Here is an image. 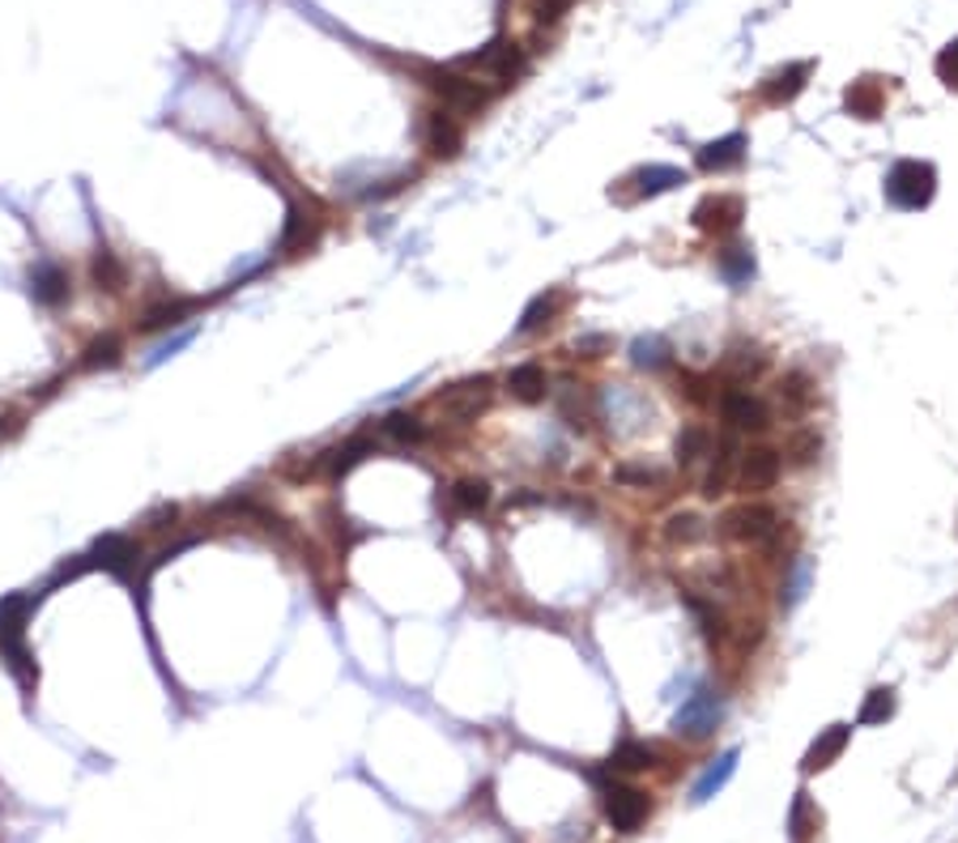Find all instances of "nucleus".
Instances as JSON below:
<instances>
[{"mask_svg":"<svg viewBox=\"0 0 958 843\" xmlns=\"http://www.w3.org/2000/svg\"><path fill=\"white\" fill-rule=\"evenodd\" d=\"M192 337H196V332H192V328H184V332H175V337H171V341H163V346H158V350H154V354L145 358V367H150V371H154V367H163L166 358H175V354H179V350H184V346H188Z\"/></svg>","mask_w":958,"mask_h":843,"instance_id":"obj_43","label":"nucleus"},{"mask_svg":"<svg viewBox=\"0 0 958 843\" xmlns=\"http://www.w3.org/2000/svg\"><path fill=\"white\" fill-rule=\"evenodd\" d=\"M775 528H780V516L766 503H741V507L724 512V520H720V533L741 545H766Z\"/></svg>","mask_w":958,"mask_h":843,"instance_id":"obj_5","label":"nucleus"},{"mask_svg":"<svg viewBox=\"0 0 958 843\" xmlns=\"http://www.w3.org/2000/svg\"><path fill=\"white\" fill-rule=\"evenodd\" d=\"M780 401H784V409H793V413H805V409L818 401V388H814V380H810L805 371H789V376L780 380Z\"/></svg>","mask_w":958,"mask_h":843,"instance_id":"obj_31","label":"nucleus"},{"mask_svg":"<svg viewBox=\"0 0 958 843\" xmlns=\"http://www.w3.org/2000/svg\"><path fill=\"white\" fill-rule=\"evenodd\" d=\"M316 239H320V218L307 214V209H290L286 230H281V239H277V251H281V256H299L307 247H316Z\"/></svg>","mask_w":958,"mask_h":843,"instance_id":"obj_26","label":"nucleus"},{"mask_svg":"<svg viewBox=\"0 0 958 843\" xmlns=\"http://www.w3.org/2000/svg\"><path fill=\"white\" fill-rule=\"evenodd\" d=\"M694 226L699 230H708V235H729V230H738L741 218H745V201H741L738 192H712V196H703L699 205H694Z\"/></svg>","mask_w":958,"mask_h":843,"instance_id":"obj_10","label":"nucleus"},{"mask_svg":"<svg viewBox=\"0 0 958 843\" xmlns=\"http://www.w3.org/2000/svg\"><path fill=\"white\" fill-rule=\"evenodd\" d=\"M818 826H822V814L810 805V792H796L793 814H789V835H793V843H805Z\"/></svg>","mask_w":958,"mask_h":843,"instance_id":"obj_36","label":"nucleus"},{"mask_svg":"<svg viewBox=\"0 0 958 843\" xmlns=\"http://www.w3.org/2000/svg\"><path fill=\"white\" fill-rule=\"evenodd\" d=\"M90 273H94V281L107 286V290H120V286H124V265H120V256H115L111 247H99V251H94Z\"/></svg>","mask_w":958,"mask_h":843,"instance_id":"obj_38","label":"nucleus"},{"mask_svg":"<svg viewBox=\"0 0 958 843\" xmlns=\"http://www.w3.org/2000/svg\"><path fill=\"white\" fill-rule=\"evenodd\" d=\"M933 69H937V78L950 85V90H958V39H955V43H946V48L937 52Z\"/></svg>","mask_w":958,"mask_h":843,"instance_id":"obj_42","label":"nucleus"},{"mask_svg":"<svg viewBox=\"0 0 958 843\" xmlns=\"http://www.w3.org/2000/svg\"><path fill=\"white\" fill-rule=\"evenodd\" d=\"M720 724H724V695L712 686H699L673 716V733L682 741H708Z\"/></svg>","mask_w":958,"mask_h":843,"instance_id":"obj_2","label":"nucleus"},{"mask_svg":"<svg viewBox=\"0 0 958 843\" xmlns=\"http://www.w3.org/2000/svg\"><path fill=\"white\" fill-rule=\"evenodd\" d=\"M137 563H141V542L128 537V533H107L94 545V567L120 575V579H133Z\"/></svg>","mask_w":958,"mask_h":843,"instance_id":"obj_15","label":"nucleus"},{"mask_svg":"<svg viewBox=\"0 0 958 843\" xmlns=\"http://www.w3.org/2000/svg\"><path fill=\"white\" fill-rule=\"evenodd\" d=\"M895 716V686H874L869 695H865V703L856 711V724H886Z\"/></svg>","mask_w":958,"mask_h":843,"instance_id":"obj_33","label":"nucleus"},{"mask_svg":"<svg viewBox=\"0 0 958 843\" xmlns=\"http://www.w3.org/2000/svg\"><path fill=\"white\" fill-rule=\"evenodd\" d=\"M575 350H579L584 358H601V354H609V350H614V341H609L605 332H588V337H579V341H575Z\"/></svg>","mask_w":958,"mask_h":843,"instance_id":"obj_44","label":"nucleus"},{"mask_svg":"<svg viewBox=\"0 0 958 843\" xmlns=\"http://www.w3.org/2000/svg\"><path fill=\"white\" fill-rule=\"evenodd\" d=\"M818 452H822V435H818V431H805V435H796L793 443H789V456H793V464H814V461H818Z\"/></svg>","mask_w":958,"mask_h":843,"instance_id":"obj_41","label":"nucleus"},{"mask_svg":"<svg viewBox=\"0 0 958 843\" xmlns=\"http://www.w3.org/2000/svg\"><path fill=\"white\" fill-rule=\"evenodd\" d=\"M810 73H814V60H796V64H784V69H775V73H766L763 85H759V99H763L766 107H784V103H793L796 94L810 85Z\"/></svg>","mask_w":958,"mask_h":843,"instance_id":"obj_14","label":"nucleus"},{"mask_svg":"<svg viewBox=\"0 0 958 843\" xmlns=\"http://www.w3.org/2000/svg\"><path fill=\"white\" fill-rule=\"evenodd\" d=\"M708 533H712L708 520L694 516V512H678V516H669V524H665V542L669 545H699Z\"/></svg>","mask_w":958,"mask_h":843,"instance_id":"obj_32","label":"nucleus"},{"mask_svg":"<svg viewBox=\"0 0 958 843\" xmlns=\"http://www.w3.org/2000/svg\"><path fill=\"white\" fill-rule=\"evenodd\" d=\"M805 588H810V558L796 554L793 563H789V572H784V584H780V600L796 605V600L805 597Z\"/></svg>","mask_w":958,"mask_h":843,"instance_id":"obj_37","label":"nucleus"},{"mask_svg":"<svg viewBox=\"0 0 958 843\" xmlns=\"http://www.w3.org/2000/svg\"><path fill=\"white\" fill-rule=\"evenodd\" d=\"M380 435L388 443H396V448H422L426 443V426H422V418H413L405 409H392V413L380 418Z\"/></svg>","mask_w":958,"mask_h":843,"instance_id":"obj_28","label":"nucleus"},{"mask_svg":"<svg viewBox=\"0 0 958 843\" xmlns=\"http://www.w3.org/2000/svg\"><path fill=\"white\" fill-rule=\"evenodd\" d=\"M461 145H465V133H461V115H452V111H431L426 115V150L435 154V158H456L461 154Z\"/></svg>","mask_w":958,"mask_h":843,"instance_id":"obj_19","label":"nucleus"},{"mask_svg":"<svg viewBox=\"0 0 958 843\" xmlns=\"http://www.w3.org/2000/svg\"><path fill=\"white\" fill-rule=\"evenodd\" d=\"M120 350H124V346H120V337H99V341H90V350H85V358H82V367L85 371H99V367H115V362H120Z\"/></svg>","mask_w":958,"mask_h":843,"instance_id":"obj_39","label":"nucleus"},{"mask_svg":"<svg viewBox=\"0 0 958 843\" xmlns=\"http://www.w3.org/2000/svg\"><path fill=\"white\" fill-rule=\"evenodd\" d=\"M601 805H605V822L614 826V831H622V835H635L648 814H652V796L643 789H635V784H605L601 789Z\"/></svg>","mask_w":958,"mask_h":843,"instance_id":"obj_3","label":"nucleus"},{"mask_svg":"<svg viewBox=\"0 0 958 843\" xmlns=\"http://www.w3.org/2000/svg\"><path fill=\"white\" fill-rule=\"evenodd\" d=\"M486 507H491V486H486L482 477H461V482H452V486L439 494V512L452 520L482 516Z\"/></svg>","mask_w":958,"mask_h":843,"instance_id":"obj_12","label":"nucleus"},{"mask_svg":"<svg viewBox=\"0 0 958 843\" xmlns=\"http://www.w3.org/2000/svg\"><path fill=\"white\" fill-rule=\"evenodd\" d=\"M465 64L477 69V73H486V78H494V82H516L524 73V48L512 43V39H494V43H486L477 55H468Z\"/></svg>","mask_w":958,"mask_h":843,"instance_id":"obj_11","label":"nucleus"},{"mask_svg":"<svg viewBox=\"0 0 958 843\" xmlns=\"http://www.w3.org/2000/svg\"><path fill=\"white\" fill-rule=\"evenodd\" d=\"M848 741H852V724H831V729H822V733L810 741V750H805V759H801V771H805V775L826 771L831 762L848 750Z\"/></svg>","mask_w":958,"mask_h":843,"instance_id":"obj_18","label":"nucleus"},{"mask_svg":"<svg viewBox=\"0 0 958 843\" xmlns=\"http://www.w3.org/2000/svg\"><path fill=\"white\" fill-rule=\"evenodd\" d=\"M763 371H766V350H759V346H733L729 354L720 358V376L729 383H738V388L759 380Z\"/></svg>","mask_w":958,"mask_h":843,"instance_id":"obj_23","label":"nucleus"},{"mask_svg":"<svg viewBox=\"0 0 958 843\" xmlns=\"http://www.w3.org/2000/svg\"><path fill=\"white\" fill-rule=\"evenodd\" d=\"M738 759H741V750H724L720 759H712L708 767H703V775L694 780V789H690V801L694 805H708L715 792L724 789L729 780H733V771H738Z\"/></svg>","mask_w":958,"mask_h":843,"instance_id":"obj_24","label":"nucleus"},{"mask_svg":"<svg viewBox=\"0 0 958 843\" xmlns=\"http://www.w3.org/2000/svg\"><path fill=\"white\" fill-rule=\"evenodd\" d=\"M712 469H708V477H703V494L708 498H715V494H724L729 490V482H733V473H738V456H741V448H738V439L733 435H724V439H715L712 443Z\"/></svg>","mask_w":958,"mask_h":843,"instance_id":"obj_22","label":"nucleus"},{"mask_svg":"<svg viewBox=\"0 0 958 843\" xmlns=\"http://www.w3.org/2000/svg\"><path fill=\"white\" fill-rule=\"evenodd\" d=\"M712 431L708 426H682V435H678V464L690 469L694 461H703V456H712Z\"/></svg>","mask_w":958,"mask_h":843,"instance_id":"obj_35","label":"nucleus"},{"mask_svg":"<svg viewBox=\"0 0 958 843\" xmlns=\"http://www.w3.org/2000/svg\"><path fill=\"white\" fill-rule=\"evenodd\" d=\"M491 388H494L491 376H473V380L447 383L435 397V409L443 418H452V422H473L482 409L491 405Z\"/></svg>","mask_w":958,"mask_h":843,"instance_id":"obj_8","label":"nucleus"},{"mask_svg":"<svg viewBox=\"0 0 958 843\" xmlns=\"http://www.w3.org/2000/svg\"><path fill=\"white\" fill-rule=\"evenodd\" d=\"M575 0H537V22H558Z\"/></svg>","mask_w":958,"mask_h":843,"instance_id":"obj_45","label":"nucleus"},{"mask_svg":"<svg viewBox=\"0 0 958 843\" xmlns=\"http://www.w3.org/2000/svg\"><path fill=\"white\" fill-rule=\"evenodd\" d=\"M507 392H512V401H521V405L546 401V392H549L546 367H542V362H521V367H512V371H507Z\"/></svg>","mask_w":958,"mask_h":843,"instance_id":"obj_21","label":"nucleus"},{"mask_svg":"<svg viewBox=\"0 0 958 843\" xmlns=\"http://www.w3.org/2000/svg\"><path fill=\"white\" fill-rule=\"evenodd\" d=\"M567 302H571V295L567 290H558V286H549V290H542V295H533L528 299V307L521 311V325H516V332L521 337H533V332H542V328H549L563 311H567Z\"/></svg>","mask_w":958,"mask_h":843,"instance_id":"obj_17","label":"nucleus"},{"mask_svg":"<svg viewBox=\"0 0 958 843\" xmlns=\"http://www.w3.org/2000/svg\"><path fill=\"white\" fill-rule=\"evenodd\" d=\"M882 192H886V201H890L895 209H904V214L929 209V201L937 196V166L925 163V158H899V163L886 171Z\"/></svg>","mask_w":958,"mask_h":843,"instance_id":"obj_1","label":"nucleus"},{"mask_svg":"<svg viewBox=\"0 0 958 843\" xmlns=\"http://www.w3.org/2000/svg\"><path fill=\"white\" fill-rule=\"evenodd\" d=\"M715 269H720V277H724L733 290L750 286V281H754V273H759V265H754V247H750V244L720 247V251H715Z\"/></svg>","mask_w":958,"mask_h":843,"instance_id":"obj_25","label":"nucleus"},{"mask_svg":"<svg viewBox=\"0 0 958 843\" xmlns=\"http://www.w3.org/2000/svg\"><path fill=\"white\" fill-rule=\"evenodd\" d=\"M657 762V750L648 741H622L614 754H609V771H648Z\"/></svg>","mask_w":958,"mask_h":843,"instance_id":"obj_34","label":"nucleus"},{"mask_svg":"<svg viewBox=\"0 0 958 843\" xmlns=\"http://www.w3.org/2000/svg\"><path fill=\"white\" fill-rule=\"evenodd\" d=\"M630 362H635L639 371H665V367L673 362V350H669L665 337L648 332V337H635V341H630Z\"/></svg>","mask_w":958,"mask_h":843,"instance_id":"obj_30","label":"nucleus"},{"mask_svg":"<svg viewBox=\"0 0 958 843\" xmlns=\"http://www.w3.org/2000/svg\"><path fill=\"white\" fill-rule=\"evenodd\" d=\"M27 290L30 299L39 302V307H64L69 302V269L64 265H55V260H34L27 273Z\"/></svg>","mask_w":958,"mask_h":843,"instance_id":"obj_13","label":"nucleus"},{"mask_svg":"<svg viewBox=\"0 0 958 843\" xmlns=\"http://www.w3.org/2000/svg\"><path fill=\"white\" fill-rule=\"evenodd\" d=\"M844 103H848V115H856V120H877L882 107H886V90H882L877 78H861V82L848 85Z\"/></svg>","mask_w":958,"mask_h":843,"instance_id":"obj_29","label":"nucleus"},{"mask_svg":"<svg viewBox=\"0 0 958 843\" xmlns=\"http://www.w3.org/2000/svg\"><path fill=\"white\" fill-rule=\"evenodd\" d=\"M745 154H750V136L729 133V136H720V141H708V145L694 154V166H699L703 175H729V171H738V166L745 163Z\"/></svg>","mask_w":958,"mask_h":843,"instance_id":"obj_16","label":"nucleus"},{"mask_svg":"<svg viewBox=\"0 0 958 843\" xmlns=\"http://www.w3.org/2000/svg\"><path fill=\"white\" fill-rule=\"evenodd\" d=\"M720 418L729 426V435H763L771 426V409H766L763 397H754L750 388H738L720 401Z\"/></svg>","mask_w":958,"mask_h":843,"instance_id":"obj_9","label":"nucleus"},{"mask_svg":"<svg viewBox=\"0 0 958 843\" xmlns=\"http://www.w3.org/2000/svg\"><path fill=\"white\" fill-rule=\"evenodd\" d=\"M618 482H627V486H660L665 482V473L652 469V464H618Z\"/></svg>","mask_w":958,"mask_h":843,"instance_id":"obj_40","label":"nucleus"},{"mask_svg":"<svg viewBox=\"0 0 958 843\" xmlns=\"http://www.w3.org/2000/svg\"><path fill=\"white\" fill-rule=\"evenodd\" d=\"M200 311V299H166L158 307H150L145 311V320H141L137 332H166V328H179L184 320H192Z\"/></svg>","mask_w":958,"mask_h":843,"instance_id":"obj_27","label":"nucleus"},{"mask_svg":"<svg viewBox=\"0 0 958 843\" xmlns=\"http://www.w3.org/2000/svg\"><path fill=\"white\" fill-rule=\"evenodd\" d=\"M375 452H380V439L375 435H350L346 443L320 452L316 461L307 464V473H311V477H325V482H341L346 473H354L358 464L367 461V456H375Z\"/></svg>","mask_w":958,"mask_h":843,"instance_id":"obj_6","label":"nucleus"},{"mask_svg":"<svg viewBox=\"0 0 958 843\" xmlns=\"http://www.w3.org/2000/svg\"><path fill=\"white\" fill-rule=\"evenodd\" d=\"M627 184L635 201H652V196H665V192H673L678 184H686V171L669 163H652V166H639Z\"/></svg>","mask_w":958,"mask_h":843,"instance_id":"obj_20","label":"nucleus"},{"mask_svg":"<svg viewBox=\"0 0 958 843\" xmlns=\"http://www.w3.org/2000/svg\"><path fill=\"white\" fill-rule=\"evenodd\" d=\"M780 473H784V452L771 448V443H754V448H741L733 486L741 494H763V490H771L780 482Z\"/></svg>","mask_w":958,"mask_h":843,"instance_id":"obj_4","label":"nucleus"},{"mask_svg":"<svg viewBox=\"0 0 958 843\" xmlns=\"http://www.w3.org/2000/svg\"><path fill=\"white\" fill-rule=\"evenodd\" d=\"M426 85L443 99V107L452 115H477V111L491 103V90L482 82H468L461 73H447V69H431L426 73Z\"/></svg>","mask_w":958,"mask_h":843,"instance_id":"obj_7","label":"nucleus"}]
</instances>
